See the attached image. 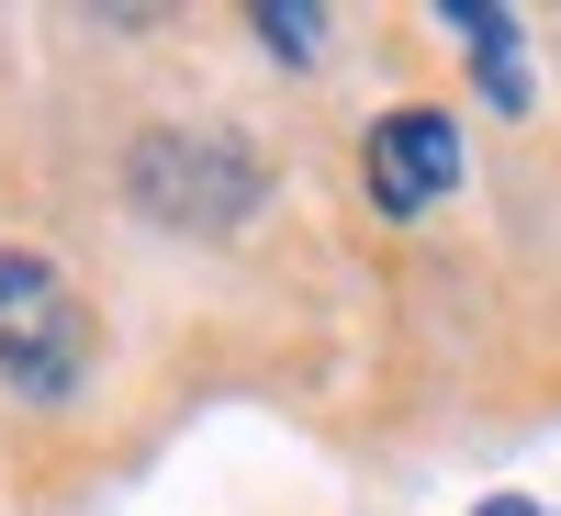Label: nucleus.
Instances as JSON below:
<instances>
[{
  "label": "nucleus",
  "mask_w": 561,
  "mask_h": 516,
  "mask_svg": "<svg viewBox=\"0 0 561 516\" xmlns=\"http://www.w3.org/2000/svg\"><path fill=\"white\" fill-rule=\"evenodd\" d=\"M124 192H135L147 225H169V237H237V225L259 214V192H270V169L225 124H203V135L192 124H158V135H135Z\"/></svg>",
  "instance_id": "obj_1"
},
{
  "label": "nucleus",
  "mask_w": 561,
  "mask_h": 516,
  "mask_svg": "<svg viewBox=\"0 0 561 516\" xmlns=\"http://www.w3.org/2000/svg\"><path fill=\"white\" fill-rule=\"evenodd\" d=\"M79 359H90L79 293H68L34 248H0V382L34 393V404H57V393L79 382Z\"/></svg>",
  "instance_id": "obj_2"
},
{
  "label": "nucleus",
  "mask_w": 561,
  "mask_h": 516,
  "mask_svg": "<svg viewBox=\"0 0 561 516\" xmlns=\"http://www.w3.org/2000/svg\"><path fill=\"white\" fill-rule=\"evenodd\" d=\"M460 169H472V147H460V113H438V102H404V113H382L359 135V192L382 203L393 225H415L427 203H449Z\"/></svg>",
  "instance_id": "obj_3"
},
{
  "label": "nucleus",
  "mask_w": 561,
  "mask_h": 516,
  "mask_svg": "<svg viewBox=\"0 0 561 516\" xmlns=\"http://www.w3.org/2000/svg\"><path fill=\"white\" fill-rule=\"evenodd\" d=\"M460 45H472V68H483V102L494 113H528V57H517V12H494V0H449L438 12Z\"/></svg>",
  "instance_id": "obj_4"
},
{
  "label": "nucleus",
  "mask_w": 561,
  "mask_h": 516,
  "mask_svg": "<svg viewBox=\"0 0 561 516\" xmlns=\"http://www.w3.org/2000/svg\"><path fill=\"white\" fill-rule=\"evenodd\" d=\"M248 23H259V45H270L280 68H314V57H325V45H314V34H325V12H314V0H259Z\"/></svg>",
  "instance_id": "obj_5"
},
{
  "label": "nucleus",
  "mask_w": 561,
  "mask_h": 516,
  "mask_svg": "<svg viewBox=\"0 0 561 516\" xmlns=\"http://www.w3.org/2000/svg\"><path fill=\"white\" fill-rule=\"evenodd\" d=\"M472 516H550V505H539V494H483Z\"/></svg>",
  "instance_id": "obj_6"
}]
</instances>
